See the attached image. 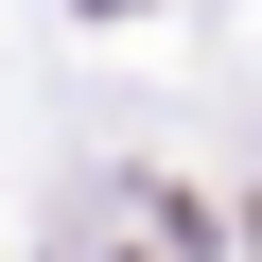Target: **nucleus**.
Returning a JSON list of instances; mask_svg holds the SVG:
<instances>
[{"label":"nucleus","instance_id":"nucleus-1","mask_svg":"<svg viewBox=\"0 0 262 262\" xmlns=\"http://www.w3.org/2000/svg\"><path fill=\"white\" fill-rule=\"evenodd\" d=\"M105 18H122V0H105Z\"/></svg>","mask_w":262,"mask_h":262}]
</instances>
